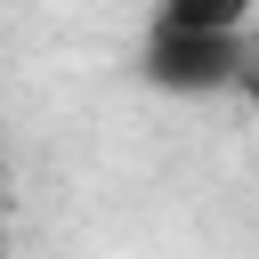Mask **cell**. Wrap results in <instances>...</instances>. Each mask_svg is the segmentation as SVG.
<instances>
[{
    "instance_id": "1",
    "label": "cell",
    "mask_w": 259,
    "mask_h": 259,
    "mask_svg": "<svg viewBox=\"0 0 259 259\" xmlns=\"http://www.w3.org/2000/svg\"><path fill=\"white\" fill-rule=\"evenodd\" d=\"M243 57H251V32H186V24H154L146 49H138V73L170 97H219V89H243Z\"/></svg>"
},
{
    "instance_id": "2",
    "label": "cell",
    "mask_w": 259,
    "mask_h": 259,
    "mask_svg": "<svg viewBox=\"0 0 259 259\" xmlns=\"http://www.w3.org/2000/svg\"><path fill=\"white\" fill-rule=\"evenodd\" d=\"M259 0H154V24H186V32H251Z\"/></svg>"
},
{
    "instance_id": "3",
    "label": "cell",
    "mask_w": 259,
    "mask_h": 259,
    "mask_svg": "<svg viewBox=\"0 0 259 259\" xmlns=\"http://www.w3.org/2000/svg\"><path fill=\"white\" fill-rule=\"evenodd\" d=\"M243 97H259V32H251V57H243Z\"/></svg>"
}]
</instances>
